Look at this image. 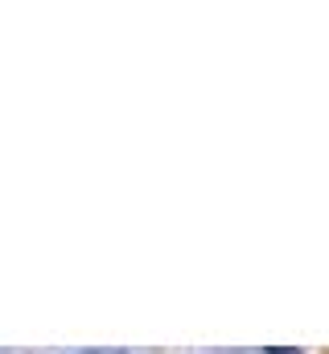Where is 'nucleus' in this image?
I'll use <instances>...</instances> for the list:
<instances>
[{"label": "nucleus", "instance_id": "1", "mask_svg": "<svg viewBox=\"0 0 329 354\" xmlns=\"http://www.w3.org/2000/svg\"><path fill=\"white\" fill-rule=\"evenodd\" d=\"M267 354H301V351H280V346H272Z\"/></svg>", "mask_w": 329, "mask_h": 354}]
</instances>
